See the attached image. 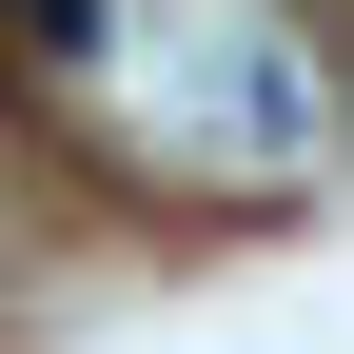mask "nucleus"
I'll return each instance as SVG.
<instances>
[{"instance_id":"1","label":"nucleus","mask_w":354,"mask_h":354,"mask_svg":"<svg viewBox=\"0 0 354 354\" xmlns=\"http://www.w3.org/2000/svg\"><path fill=\"white\" fill-rule=\"evenodd\" d=\"M0 20H20V0H0Z\"/></svg>"}]
</instances>
